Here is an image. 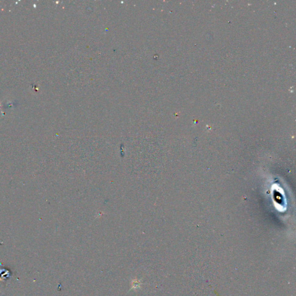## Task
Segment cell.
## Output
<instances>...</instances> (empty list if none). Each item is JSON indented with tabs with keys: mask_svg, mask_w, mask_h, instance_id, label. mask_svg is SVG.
Wrapping results in <instances>:
<instances>
[{
	"mask_svg": "<svg viewBox=\"0 0 296 296\" xmlns=\"http://www.w3.org/2000/svg\"><path fill=\"white\" fill-rule=\"evenodd\" d=\"M140 285V282L138 281L137 280H135V282H132V287H138Z\"/></svg>",
	"mask_w": 296,
	"mask_h": 296,
	"instance_id": "6da1fadb",
	"label": "cell"
}]
</instances>
